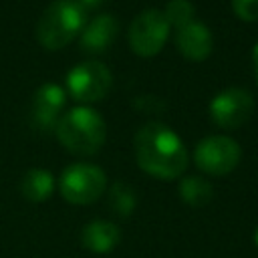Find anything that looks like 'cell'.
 I'll use <instances>...</instances> for the list:
<instances>
[{
  "instance_id": "obj_3",
  "label": "cell",
  "mask_w": 258,
  "mask_h": 258,
  "mask_svg": "<svg viewBox=\"0 0 258 258\" xmlns=\"http://www.w3.org/2000/svg\"><path fill=\"white\" fill-rule=\"evenodd\" d=\"M85 26V8L77 0H54L36 22V38L48 50L67 46Z\"/></svg>"
},
{
  "instance_id": "obj_1",
  "label": "cell",
  "mask_w": 258,
  "mask_h": 258,
  "mask_svg": "<svg viewBox=\"0 0 258 258\" xmlns=\"http://www.w3.org/2000/svg\"><path fill=\"white\" fill-rule=\"evenodd\" d=\"M133 147L137 165L157 179H175L187 167L185 145L179 135L163 123L151 121L137 129Z\"/></svg>"
},
{
  "instance_id": "obj_2",
  "label": "cell",
  "mask_w": 258,
  "mask_h": 258,
  "mask_svg": "<svg viewBox=\"0 0 258 258\" xmlns=\"http://www.w3.org/2000/svg\"><path fill=\"white\" fill-rule=\"evenodd\" d=\"M54 131L64 149L77 155L97 153L107 137V125L103 117L91 107H75L67 111L58 117Z\"/></svg>"
},
{
  "instance_id": "obj_14",
  "label": "cell",
  "mask_w": 258,
  "mask_h": 258,
  "mask_svg": "<svg viewBox=\"0 0 258 258\" xmlns=\"http://www.w3.org/2000/svg\"><path fill=\"white\" fill-rule=\"evenodd\" d=\"M179 196L187 206L202 208L212 200L214 189L208 179H204L200 175H187L179 181Z\"/></svg>"
},
{
  "instance_id": "obj_5",
  "label": "cell",
  "mask_w": 258,
  "mask_h": 258,
  "mask_svg": "<svg viewBox=\"0 0 258 258\" xmlns=\"http://www.w3.org/2000/svg\"><path fill=\"white\" fill-rule=\"evenodd\" d=\"M242 149L238 141L226 135H208L204 137L194 151L196 165L208 175H228L240 163Z\"/></svg>"
},
{
  "instance_id": "obj_4",
  "label": "cell",
  "mask_w": 258,
  "mask_h": 258,
  "mask_svg": "<svg viewBox=\"0 0 258 258\" xmlns=\"http://www.w3.org/2000/svg\"><path fill=\"white\" fill-rule=\"evenodd\" d=\"M107 187V175L99 165L73 163L58 177L60 196L75 206H87L97 202Z\"/></svg>"
},
{
  "instance_id": "obj_7",
  "label": "cell",
  "mask_w": 258,
  "mask_h": 258,
  "mask_svg": "<svg viewBox=\"0 0 258 258\" xmlns=\"http://www.w3.org/2000/svg\"><path fill=\"white\" fill-rule=\"evenodd\" d=\"M67 87L75 101L95 103L109 95L113 87V75L103 62L87 60L69 71Z\"/></svg>"
},
{
  "instance_id": "obj_18",
  "label": "cell",
  "mask_w": 258,
  "mask_h": 258,
  "mask_svg": "<svg viewBox=\"0 0 258 258\" xmlns=\"http://www.w3.org/2000/svg\"><path fill=\"white\" fill-rule=\"evenodd\" d=\"M77 2H79L83 8H93V6H99L103 0H77Z\"/></svg>"
},
{
  "instance_id": "obj_12",
  "label": "cell",
  "mask_w": 258,
  "mask_h": 258,
  "mask_svg": "<svg viewBox=\"0 0 258 258\" xmlns=\"http://www.w3.org/2000/svg\"><path fill=\"white\" fill-rule=\"evenodd\" d=\"M121 242V230L109 220H93L81 232V244L93 254H109Z\"/></svg>"
},
{
  "instance_id": "obj_9",
  "label": "cell",
  "mask_w": 258,
  "mask_h": 258,
  "mask_svg": "<svg viewBox=\"0 0 258 258\" xmlns=\"http://www.w3.org/2000/svg\"><path fill=\"white\" fill-rule=\"evenodd\" d=\"M64 107V91L54 83H44L32 99V121L40 129H54Z\"/></svg>"
},
{
  "instance_id": "obj_6",
  "label": "cell",
  "mask_w": 258,
  "mask_h": 258,
  "mask_svg": "<svg viewBox=\"0 0 258 258\" xmlns=\"http://www.w3.org/2000/svg\"><path fill=\"white\" fill-rule=\"evenodd\" d=\"M169 36V22L163 10H141L129 26V46L139 56L157 54Z\"/></svg>"
},
{
  "instance_id": "obj_10",
  "label": "cell",
  "mask_w": 258,
  "mask_h": 258,
  "mask_svg": "<svg viewBox=\"0 0 258 258\" xmlns=\"http://www.w3.org/2000/svg\"><path fill=\"white\" fill-rule=\"evenodd\" d=\"M175 44L179 52L189 60H204L212 52V32L202 22H187L177 28Z\"/></svg>"
},
{
  "instance_id": "obj_8",
  "label": "cell",
  "mask_w": 258,
  "mask_h": 258,
  "mask_svg": "<svg viewBox=\"0 0 258 258\" xmlns=\"http://www.w3.org/2000/svg\"><path fill=\"white\" fill-rule=\"evenodd\" d=\"M254 113V97L240 87L220 91L210 103V117L222 129L242 127Z\"/></svg>"
},
{
  "instance_id": "obj_19",
  "label": "cell",
  "mask_w": 258,
  "mask_h": 258,
  "mask_svg": "<svg viewBox=\"0 0 258 258\" xmlns=\"http://www.w3.org/2000/svg\"><path fill=\"white\" fill-rule=\"evenodd\" d=\"M252 62H254V75H256V81H258V44L252 50Z\"/></svg>"
},
{
  "instance_id": "obj_13",
  "label": "cell",
  "mask_w": 258,
  "mask_h": 258,
  "mask_svg": "<svg viewBox=\"0 0 258 258\" xmlns=\"http://www.w3.org/2000/svg\"><path fill=\"white\" fill-rule=\"evenodd\" d=\"M52 189H54L52 173L46 169H40V167L28 169L20 179V194L32 204H40V202L48 200Z\"/></svg>"
},
{
  "instance_id": "obj_11",
  "label": "cell",
  "mask_w": 258,
  "mask_h": 258,
  "mask_svg": "<svg viewBox=\"0 0 258 258\" xmlns=\"http://www.w3.org/2000/svg\"><path fill=\"white\" fill-rule=\"evenodd\" d=\"M117 18L113 14H99L89 20L81 30V46L87 52H103L107 50L117 36Z\"/></svg>"
},
{
  "instance_id": "obj_20",
  "label": "cell",
  "mask_w": 258,
  "mask_h": 258,
  "mask_svg": "<svg viewBox=\"0 0 258 258\" xmlns=\"http://www.w3.org/2000/svg\"><path fill=\"white\" fill-rule=\"evenodd\" d=\"M254 242H256V246H258V228L254 230Z\"/></svg>"
},
{
  "instance_id": "obj_17",
  "label": "cell",
  "mask_w": 258,
  "mask_h": 258,
  "mask_svg": "<svg viewBox=\"0 0 258 258\" xmlns=\"http://www.w3.org/2000/svg\"><path fill=\"white\" fill-rule=\"evenodd\" d=\"M232 8L242 20H258V0H232Z\"/></svg>"
},
{
  "instance_id": "obj_15",
  "label": "cell",
  "mask_w": 258,
  "mask_h": 258,
  "mask_svg": "<svg viewBox=\"0 0 258 258\" xmlns=\"http://www.w3.org/2000/svg\"><path fill=\"white\" fill-rule=\"evenodd\" d=\"M135 191L127 185V183H115V185H111V189H109V208L117 214V216H121V218H127V216H131V212L135 210Z\"/></svg>"
},
{
  "instance_id": "obj_16",
  "label": "cell",
  "mask_w": 258,
  "mask_h": 258,
  "mask_svg": "<svg viewBox=\"0 0 258 258\" xmlns=\"http://www.w3.org/2000/svg\"><path fill=\"white\" fill-rule=\"evenodd\" d=\"M163 14H165L169 26L175 24L179 28V26L191 22V18H194V4L189 0H169L165 10H163Z\"/></svg>"
}]
</instances>
